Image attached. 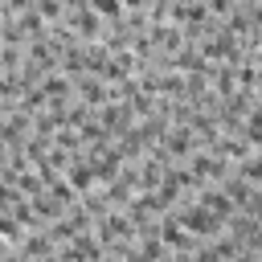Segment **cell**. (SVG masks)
I'll list each match as a JSON object with an SVG mask.
<instances>
[{
	"label": "cell",
	"instance_id": "4",
	"mask_svg": "<svg viewBox=\"0 0 262 262\" xmlns=\"http://www.w3.org/2000/svg\"><path fill=\"white\" fill-rule=\"evenodd\" d=\"M37 12H41V16H57L61 4H57V0H37Z\"/></svg>",
	"mask_w": 262,
	"mask_h": 262
},
{
	"label": "cell",
	"instance_id": "1",
	"mask_svg": "<svg viewBox=\"0 0 262 262\" xmlns=\"http://www.w3.org/2000/svg\"><path fill=\"white\" fill-rule=\"evenodd\" d=\"M86 4H90L98 16H119V12H123V0H86Z\"/></svg>",
	"mask_w": 262,
	"mask_h": 262
},
{
	"label": "cell",
	"instance_id": "2",
	"mask_svg": "<svg viewBox=\"0 0 262 262\" xmlns=\"http://www.w3.org/2000/svg\"><path fill=\"white\" fill-rule=\"evenodd\" d=\"M41 94H57L53 102H61V94H70V82H66V78H49V82L41 86Z\"/></svg>",
	"mask_w": 262,
	"mask_h": 262
},
{
	"label": "cell",
	"instance_id": "3",
	"mask_svg": "<svg viewBox=\"0 0 262 262\" xmlns=\"http://www.w3.org/2000/svg\"><path fill=\"white\" fill-rule=\"evenodd\" d=\"M188 147H192V139H188V131H176V135L168 139V151H176V156H180V151H188Z\"/></svg>",
	"mask_w": 262,
	"mask_h": 262
},
{
	"label": "cell",
	"instance_id": "5",
	"mask_svg": "<svg viewBox=\"0 0 262 262\" xmlns=\"http://www.w3.org/2000/svg\"><path fill=\"white\" fill-rule=\"evenodd\" d=\"M16 233H20V229H16V221L0 213V237H16Z\"/></svg>",
	"mask_w": 262,
	"mask_h": 262
}]
</instances>
